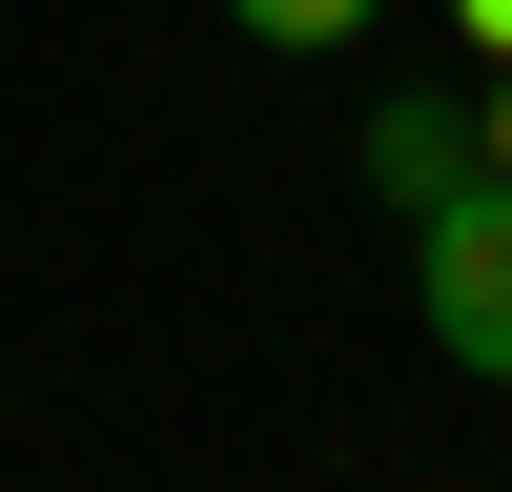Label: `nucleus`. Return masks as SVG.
<instances>
[{
	"instance_id": "obj_4",
	"label": "nucleus",
	"mask_w": 512,
	"mask_h": 492,
	"mask_svg": "<svg viewBox=\"0 0 512 492\" xmlns=\"http://www.w3.org/2000/svg\"><path fill=\"white\" fill-rule=\"evenodd\" d=\"M472 164H492V185H512V62L472 82Z\"/></svg>"
},
{
	"instance_id": "obj_3",
	"label": "nucleus",
	"mask_w": 512,
	"mask_h": 492,
	"mask_svg": "<svg viewBox=\"0 0 512 492\" xmlns=\"http://www.w3.org/2000/svg\"><path fill=\"white\" fill-rule=\"evenodd\" d=\"M226 21H246V41H287V62H328V41H369L390 0H226Z\"/></svg>"
},
{
	"instance_id": "obj_5",
	"label": "nucleus",
	"mask_w": 512,
	"mask_h": 492,
	"mask_svg": "<svg viewBox=\"0 0 512 492\" xmlns=\"http://www.w3.org/2000/svg\"><path fill=\"white\" fill-rule=\"evenodd\" d=\"M451 41H472V62H512V0H451Z\"/></svg>"
},
{
	"instance_id": "obj_1",
	"label": "nucleus",
	"mask_w": 512,
	"mask_h": 492,
	"mask_svg": "<svg viewBox=\"0 0 512 492\" xmlns=\"http://www.w3.org/2000/svg\"><path fill=\"white\" fill-rule=\"evenodd\" d=\"M410 328H431L451 369H492V390H512V185H492V164L410 205Z\"/></svg>"
},
{
	"instance_id": "obj_2",
	"label": "nucleus",
	"mask_w": 512,
	"mask_h": 492,
	"mask_svg": "<svg viewBox=\"0 0 512 492\" xmlns=\"http://www.w3.org/2000/svg\"><path fill=\"white\" fill-rule=\"evenodd\" d=\"M369 185H390V205L472 185V123H451V103H369Z\"/></svg>"
}]
</instances>
